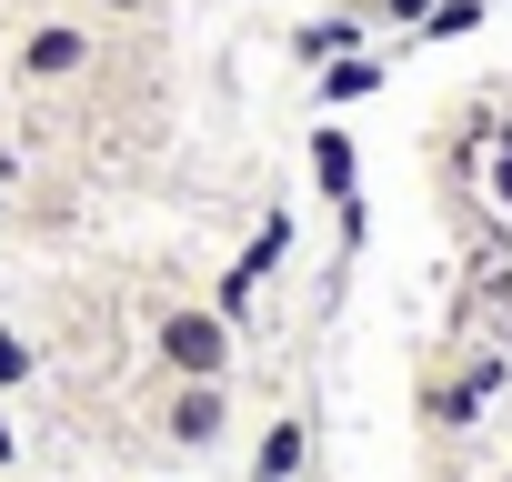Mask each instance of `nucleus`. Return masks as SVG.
Wrapping results in <instances>:
<instances>
[{
  "mask_svg": "<svg viewBox=\"0 0 512 482\" xmlns=\"http://www.w3.org/2000/svg\"><path fill=\"white\" fill-rule=\"evenodd\" d=\"M11 71H21V91H61V81L91 71V31H81V21H41V31H21Z\"/></svg>",
  "mask_w": 512,
  "mask_h": 482,
  "instance_id": "obj_3",
  "label": "nucleus"
},
{
  "mask_svg": "<svg viewBox=\"0 0 512 482\" xmlns=\"http://www.w3.org/2000/svg\"><path fill=\"white\" fill-rule=\"evenodd\" d=\"M282 252H292V221H262V241H251V252H241V272L262 282V272H282Z\"/></svg>",
  "mask_w": 512,
  "mask_h": 482,
  "instance_id": "obj_9",
  "label": "nucleus"
},
{
  "mask_svg": "<svg viewBox=\"0 0 512 482\" xmlns=\"http://www.w3.org/2000/svg\"><path fill=\"white\" fill-rule=\"evenodd\" d=\"M372 91H382V61H362V51L322 61V101H332V111H352V101H372Z\"/></svg>",
  "mask_w": 512,
  "mask_h": 482,
  "instance_id": "obj_6",
  "label": "nucleus"
},
{
  "mask_svg": "<svg viewBox=\"0 0 512 482\" xmlns=\"http://www.w3.org/2000/svg\"><path fill=\"white\" fill-rule=\"evenodd\" d=\"M382 11H392V21H422V11H432V0H382Z\"/></svg>",
  "mask_w": 512,
  "mask_h": 482,
  "instance_id": "obj_14",
  "label": "nucleus"
},
{
  "mask_svg": "<svg viewBox=\"0 0 512 482\" xmlns=\"http://www.w3.org/2000/svg\"><path fill=\"white\" fill-rule=\"evenodd\" d=\"M21 462V432H11V412H0V472H11Z\"/></svg>",
  "mask_w": 512,
  "mask_h": 482,
  "instance_id": "obj_12",
  "label": "nucleus"
},
{
  "mask_svg": "<svg viewBox=\"0 0 512 482\" xmlns=\"http://www.w3.org/2000/svg\"><path fill=\"white\" fill-rule=\"evenodd\" d=\"M352 41H362V21H352V11H332V21H302V31H292V51H302V61H342Z\"/></svg>",
  "mask_w": 512,
  "mask_h": 482,
  "instance_id": "obj_7",
  "label": "nucleus"
},
{
  "mask_svg": "<svg viewBox=\"0 0 512 482\" xmlns=\"http://www.w3.org/2000/svg\"><path fill=\"white\" fill-rule=\"evenodd\" d=\"M31 372H41V352H31V342H21L11 322H0V392H21Z\"/></svg>",
  "mask_w": 512,
  "mask_h": 482,
  "instance_id": "obj_10",
  "label": "nucleus"
},
{
  "mask_svg": "<svg viewBox=\"0 0 512 482\" xmlns=\"http://www.w3.org/2000/svg\"><path fill=\"white\" fill-rule=\"evenodd\" d=\"M312 181H322L332 201H352V191H362V151H352L342 131H312Z\"/></svg>",
  "mask_w": 512,
  "mask_h": 482,
  "instance_id": "obj_5",
  "label": "nucleus"
},
{
  "mask_svg": "<svg viewBox=\"0 0 512 482\" xmlns=\"http://www.w3.org/2000/svg\"><path fill=\"white\" fill-rule=\"evenodd\" d=\"M91 11H111V21H131V11H151V0H91Z\"/></svg>",
  "mask_w": 512,
  "mask_h": 482,
  "instance_id": "obj_13",
  "label": "nucleus"
},
{
  "mask_svg": "<svg viewBox=\"0 0 512 482\" xmlns=\"http://www.w3.org/2000/svg\"><path fill=\"white\" fill-rule=\"evenodd\" d=\"M151 432H161V452H181V462L221 452V442H231V382H171V402L151 412Z\"/></svg>",
  "mask_w": 512,
  "mask_h": 482,
  "instance_id": "obj_2",
  "label": "nucleus"
},
{
  "mask_svg": "<svg viewBox=\"0 0 512 482\" xmlns=\"http://www.w3.org/2000/svg\"><path fill=\"white\" fill-rule=\"evenodd\" d=\"M492 191L512 201V121H502V151H492Z\"/></svg>",
  "mask_w": 512,
  "mask_h": 482,
  "instance_id": "obj_11",
  "label": "nucleus"
},
{
  "mask_svg": "<svg viewBox=\"0 0 512 482\" xmlns=\"http://www.w3.org/2000/svg\"><path fill=\"white\" fill-rule=\"evenodd\" d=\"M151 352H161L171 382H231V322H221V302H171L151 322Z\"/></svg>",
  "mask_w": 512,
  "mask_h": 482,
  "instance_id": "obj_1",
  "label": "nucleus"
},
{
  "mask_svg": "<svg viewBox=\"0 0 512 482\" xmlns=\"http://www.w3.org/2000/svg\"><path fill=\"white\" fill-rule=\"evenodd\" d=\"M312 472V422L302 412H272L262 442H251V482H302Z\"/></svg>",
  "mask_w": 512,
  "mask_h": 482,
  "instance_id": "obj_4",
  "label": "nucleus"
},
{
  "mask_svg": "<svg viewBox=\"0 0 512 482\" xmlns=\"http://www.w3.org/2000/svg\"><path fill=\"white\" fill-rule=\"evenodd\" d=\"M482 11H492V0H432V11H422L412 31H422V41H462V31H472Z\"/></svg>",
  "mask_w": 512,
  "mask_h": 482,
  "instance_id": "obj_8",
  "label": "nucleus"
}]
</instances>
